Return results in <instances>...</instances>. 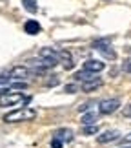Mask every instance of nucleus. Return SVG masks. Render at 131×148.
<instances>
[{
  "instance_id": "obj_2",
  "label": "nucleus",
  "mask_w": 131,
  "mask_h": 148,
  "mask_svg": "<svg viewBox=\"0 0 131 148\" xmlns=\"http://www.w3.org/2000/svg\"><path fill=\"white\" fill-rule=\"evenodd\" d=\"M27 101H29V99H27L24 93L9 92V93L0 95V108H5V106H16V104H20V102H27Z\"/></svg>"
},
{
  "instance_id": "obj_9",
  "label": "nucleus",
  "mask_w": 131,
  "mask_h": 148,
  "mask_svg": "<svg viewBox=\"0 0 131 148\" xmlns=\"http://www.w3.org/2000/svg\"><path fill=\"white\" fill-rule=\"evenodd\" d=\"M53 135L56 139H60L62 143H71V141H73V132L69 128H58Z\"/></svg>"
},
{
  "instance_id": "obj_12",
  "label": "nucleus",
  "mask_w": 131,
  "mask_h": 148,
  "mask_svg": "<svg viewBox=\"0 0 131 148\" xmlns=\"http://www.w3.org/2000/svg\"><path fill=\"white\" fill-rule=\"evenodd\" d=\"M96 121H98V112H86L82 115V124L84 126H95Z\"/></svg>"
},
{
  "instance_id": "obj_16",
  "label": "nucleus",
  "mask_w": 131,
  "mask_h": 148,
  "mask_svg": "<svg viewBox=\"0 0 131 148\" xmlns=\"http://www.w3.org/2000/svg\"><path fill=\"white\" fill-rule=\"evenodd\" d=\"M64 92L66 93H71V95L73 93H78V86H77V84H73V82L71 84H66V86H64Z\"/></svg>"
},
{
  "instance_id": "obj_24",
  "label": "nucleus",
  "mask_w": 131,
  "mask_h": 148,
  "mask_svg": "<svg viewBox=\"0 0 131 148\" xmlns=\"http://www.w3.org/2000/svg\"><path fill=\"white\" fill-rule=\"evenodd\" d=\"M9 86H0V95H4V93H9Z\"/></svg>"
},
{
  "instance_id": "obj_21",
  "label": "nucleus",
  "mask_w": 131,
  "mask_h": 148,
  "mask_svg": "<svg viewBox=\"0 0 131 148\" xmlns=\"http://www.w3.org/2000/svg\"><path fill=\"white\" fill-rule=\"evenodd\" d=\"M60 81H58V79H56V77H53V75H51V79H49V81H48V86H56V84H58Z\"/></svg>"
},
{
  "instance_id": "obj_4",
  "label": "nucleus",
  "mask_w": 131,
  "mask_h": 148,
  "mask_svg": "<svg viewBox=\"0 0 131 148\" xmlns=\"http://www.w3.org/2000/svg\"><path fill=\"white\" fill-rule=\"evenodd\" d=\"M93 48H95L96 51H100V53L104 55L106 59H111V60L117 59V53H115V49L111 48L109 38H100V40H95V42H93Z\"/></svg>"
},
{
  "instance_id": "obj_10",
  "label": "nucleus",
  "mask_w": 131,
  "mask_h": 148,
  "mask_svg": "<svg viewBox=\"0 0 131 148\" xmlns=\"http://www.w3.org/2000/svg\"><path fill=\"white\" fill-rule=\"evenodd\" d=\"M75 79L78 82H91V81H95V79H98L96 77V73H91V71H86V70H80V71H77L75 73Z\"/></svg>"
},
{
  "instance_id": "obj_1",
  "label": "nucleus",
  "mask_w": 131,
  "mask_h": 148,
  "mask_svg": "<svg viewBox=\"0 0 131 148\" xmlns=\"http://www.w3.org/2000/svg\"><path fill=\"white\" fill-rule=\"evenodd\" d=\"M37 117V112L33 108H16V110H11L9 113L4 115V123H24V121H33Z\"/></svg>"
},
{
  "instance_id": "obj_13",
  "label": "nucleus",
  "mask_w": 131,
  "mask_h": 148,
  "mask_svg": "<svg viewBox=\"0 0 131 148\" xmlns=\"http://www.w3.org/2000/svg\"><path fill=\"white\" fill-rule=\"evenodd\" d=\"M24 31L27 33V35H37V33H40V24L31 18V20H27L24 24Z\"/></svg>"
},
{
  "instance_id": "obj_18",
  "label": "nucleus",
  "mask_w": 131,
  "mask_h": 148,
  "mask_svg": "<svg viewBox=\"0 0 131 148\" xmlns=\"http://www.w3.org/2000/svg\"><path fill=\"white\" fill-rule=\"evenodd\" d=\"M98 132V126H84V135H91Z\"/></svg>"
},
{
  "instance_id": "obj_23",
  "label": "nucleus",
  "mask_w": 131,
  "mask_h": 148,
  "mask_svg": "<svg viewBox=\"0 0 131 148\" xmlns=\"http://www.w3.org/2000/svg\"><path fill=\"white\" fill-rule=\"evenodd\" d=\"M124 115H126V117H131V104H128L126 108H124Z\"/></svg>"
},
{
  "instance_id": "obj_14",
  "label": "nucleus",
  "mask_w": 131,
  "mask_h": 148,
  "mask_svg": "<svg viewBox=\"0 0 131 148\" xmlns=\"http://www.w3.org/2000/svg\"><path fill=\"white\" fill-rule=\"evenodd\" d=\"M102 86V79H95V81H91V82H84L82 84V92H93V90H98Z\"/></svg>"
},
{
  "instance_id": "obj_8",
  "label": "nucleus",
  "mask_w": 131,
  "mask_h": 148,
  "mask_svg": "<svg viewBox=\"0 0 131 148\" xmlns=\"http://www.w3.org/2000/svg\"><path fill=\"white\" fill-rule=\"evenodd\" d=\"M118 137H120V132H118V130H106L104 134L98 135V143L106 145V143H111V141H117Z\"/></svg>"
},
{
  "instance_id": "obj_6",
  "label": "nucleus",
  "mask_w": 131,
  "mask_h": 148,
  "mask_svg": "<svg viewBox=\"0 0 131 148\" xmlns=\"http://www.w3.org/2000/svg\"><path fill=\"white\" fill-rule=\"evenodd\" d=\"M38 57H42V59H48V60H53L58 64L60 62V51H56L53 48H42L38 51Z\"/></svg>"
},
{
  "instance_id": "obj_7",
  "label": "nucleus",
  "mask_w": 131,
  "mask_h": 148,
  "mask_svg": "<svg viewBox=\"0 0 131 148\" xmlns=\"http://www.w3.org/2000/svg\"><path fill=\"white\" fill-rule=\"evenodd\" d=\"M106 68V64L102 60H96V59H89L84 62V70L86 71H91V73H98Z\"/></svg>"
},
{
  "instance_id": "obj_17",
  "label": "nucleus",
  "mask_w": 131,
  "mask_h": 148,
  "mask_svg": "<svg viewBox=\"0 0 131 148\" xmlns=\"http://www.w3.org/2000/svg\"><path fill=\"white\" fill-rule=\"evenodd\" d=\"M11 82H13V79L9 77V73H7V75H4V73L0 75V86H9Z\"/></svg>"
},
{
  "instance_id": "obj_22",
  "label": "nucleus",
  "mask_w": 131,
  "mask_h": 148,
  "mask_svg": "<svg viewBox=\"0 0 131 148\" xmlns=\"http://www.w3.org/2000/svg\"><path fill=\"white\" fill-rule=\"evenodd\" d=\"M120 141H122V145H128V146H129V145H131V134L126 135V137H122Z\"/></svg>"
},
{
  "instance_id": "obj_15",
  "label": "nucleus",
  "mask_w": 131,
  "mask_h": 148,
  "mask_svg": "<svg viewBox=\"0 0 131 148\" xmlns=\"http://www.w3.org/2000/svg\"><path fill=\"white\" fill-rule=\"evenodd\" d=\"M22 4H24L26 11H29V13H37L38 11V5H37L35 0H22Z\"/></svg>"
},
{
  "instance_id": "obj_20",
  "label": "nucleus",
  "mask_w": 131,
  "mask_h": 148,
  "mask_svg": "<svg viewBox=\"0 0 131 148\" xmlns=\"http://www.w3.org/2000/svg\"><path fill=\"white\" fill-rule=\"evenodd\" d=\"M51 148H62V141L53 137V139H51Z\"/></svg>"
},
{
  "instance_id": "obj_3",
  "label": "nucleus",
  "mask_w": 131,
  "mask_h": 148,
  "mask_svg": "<svg viewBox=\"0 0 131 148\" xmlns=\"http://www.w3.org/2000/svg\"><path fill=\"white\" fill-rule=\"evenodd\" d=\"M35 75H37V71L29 66H15V68H11V71H9V77L13 79V81H18V82H24L26 79L35 77Z\"/></svg>"
},
{
  "instance_id": "obj_5",
  "label": "nucleus",
  "mask_w": 131,
  "mask_h": 148,
  "mask_svg": "<svg viewBox=\"0 0 131 148\" xmlns=\"http://www.w3.org/2000/svg\"><path fill=\"white\" fill-rule=\"evenodd\" d=\"M118 108H120V101L118 99H104L98 102V113H102V115L115 113Z\"/></svg>"
},
{
  "instance_id": "obj_11",
  "label": "nucleus",
  "mask_w": 131,
  "mask_h": 148,
  "mask_svg": "<svg viewBox=\"0 0 131 148\" xmlns=\"http://www.w3.org/2000/svg\"><path fill=\"white\" fill-rule=\"evenodd\" d=\"M60 62H62V66H64V70H71L73 68V55L69 53L67 49H60Z\"/></svg>"
},
{
  "instance_id": "obj_19",
  "label": "nucleus",
  "mask_w": 131,
  "mask_h": 148,
  "mask_svg": "<svg viewBox=\"0 0 131 148\" xmlns=\"http://www.w3.org/2000/svg\"><path fill=\"white\" fill-rule=\"evenodd\" d=\"M122 71L131 73V59H126V60L122 62Z\"/></svg>"
}]
</instances>
